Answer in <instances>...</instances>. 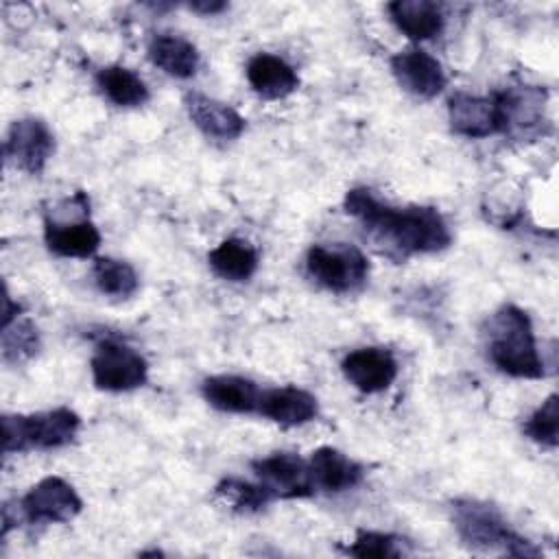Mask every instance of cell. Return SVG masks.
<instances>
[{
	"instance_id": "obj_1",
	"label": "cell",
	"mask_w": 559,
	"mask_h": 559,
	"mask_svg": "<svg viewBox=\"0 0 559 559\" xmlns=\"http://www.w3.org/2000/svg\"><path fill=\"white\" fill-rule=\"evenodd\" d=\"M345 212L356 218L367 238L393 260L415 253H437L450 247L452 236L443 216L430 205L393 207L369 188H352L343 201Z\"/></svg>"
},
{
	"instance_id": "obj_2",
	"label": "cell",
	"mask_w": 559,
	"mask_h": 559,
	"mask_svg": "<svg viewBox=\"0 0 559 559\" xmlns=\"http://www.w3.org/2000/svg\"><path fill=\"white\" fill-rule=\"evenodd\" d=\"M489 360L511 378H544V360L539 358L528 314L513 306H500L487 325Z\"/></svg>"
},
{
	"instance_id": "obj_3",
	"label": "cell",
	"mask_w": 559,
	"mask_h": 559,
	"mask_svg": "<svg viewBox=\"0 0 559 559\" xmlns=\"http://www.w3.org/2000/svg\"><path fill=\"white\" fill-rule=\"evenodd\" d=\"M452 522L459 539L472 550H498L511 557H539L531 539L515 533L502 513L480 500L452 502Z\"/></svg>"
},
{
	"instance_id": "obj_4",
	"label": "cell",
	"mask_w": 559,
	"mask_h": 559,
	"mask_svg": "<svg viewBox=\"0 0 559 559\" xmlns=\"http://www.w3.org/2000/svg\"><path fill=\"white\" fill-rule=\"evenodd\" d=\"M79 428L81 417L66 406L33 415H2V452L63 448L74 441Z\"/></svg>"
},
{
	"instance_id": "obj_5",
	"label": "cell",
	"mask_w": 559,
	"mask_h": 559,
	"mask_svg": "<svg viewBox=\"0 0 559 559\" xmlns=\"http://www.w3.org/2000/svg\"><path fill=\"white\" fill-rule=\"evenodd\" d=\"M306 271L330 293H354L367 280L369 262L354 245H312L306 253Z\"/></svg>"
},
{
	"instance_id": "obj_6",
	"label": "cell",
	"mask_w": 559,
	"mask_h": 559,
	"mask_svg": "<svg viewBox=\"0 0 559 559\" xmlns=\"http://www.w3.org/2000/svg\"><path fill=\"white\" fill-rule=\"evenodd\" d=\"M83 509V500L70 483L59 476H46L33 485L20 502H15V520L31 524H63L74 520Z\"/></svg>"
},
{
	"instance_id": "obj_7",
	"label": "cell",
	"mask_w": 559,
	"mask_h": 559,
	"mask_svg": "<svg viewBox=\"0 0 559 559\" xmlns=\"http://www.w3.org/2000/svg\"><path fill=\"white\" fill-rule=\"evenodd\" d=\"M90 367L96 389L114 393L133 391L148 378V365L144 356L116 338H105L96 345Z\"/></svg>"
},
{
	"instance_id": "obj_8",
	"label": "cell",
	"mask_w": 559,
	"mask_h": 559,
	"mask_svg": "<svg viewBox=\"0 0 559 559\" xmlns=\"http://www.w3.org/2000/svg\"><path fill=\"white\" fill-rule=\"evenodd\" d=\"M55 151V138L39 118H20L11 122L4 138V157L15 168L39 175Z\"/></svg>"
},
{
	"instance_id": "obj_9",
	"label": "cell",
	"mask_w": 559,
	"mask_h": 559,
	"mask_svg": "<svg viewBox=\"0 0 559 559\" xmlns=\"http://www.w3.org/2000/svg\"><path fill=\"white\" fill-rule=\"evenodd\" d=\"M251 469L273 498L295 500L314 493L308 463L293 452H275L271 456L255 459L251 461Z\"/></svg>"
},
{
	"instance_id": "obj_10",
	"label": "cell",
	"mask_w": 559,
	"mask_h": 559,
	"mask_svg": "<svg viewBox=\"0 0 559 559\" xmlns=\"http://www.w3.org/2000/svg\"><path fill=\"white\" fill-rule=\"evenodd\" d=\"M391 72L402 90L417 98H435L445 87L441 63L421 48H406L389 59Z\"/></svg>"
},
{
	"instance_id": "obj_11",
	"label": "cell",
	"mask_w": 559,
	"mask_h": 559,
	"mask_svg": "<svg viewBox=\"0 0 559 559\" xmlns=\"http://www.w3.org/2000/svg\"><path fill=\"white\" fill-rule=\"evenodd\" d=\"M498 114H500V133L507 135H528L535 131L544 116V90L535 85L509 87L493 92Z\"/></svg>"
},
{
	"instance_id": "obj_12",
	"label": "cell",
	"mask_w": 559,
	"mask_h": 559,
	"mask_svg": "<svg viewBox=\"0 0 559 559\" xmlns=\"http://www.w3.org/2000/svg\"><path fill=\"white\" fill-rule=\"evenodd\" d=\"M343 376L362 393H380L397 378V362L384 347H360L341 362Z\"/></svg>"
},
{
	"instance_id": "obj_13",
	"label": "cell",
	"mask_w": 559,
	"mask_h": 559,
	"mask_svg": "<svg viewBox=\"0 0 559 559\" xmlns=\"http://www.w3.org/2000/svg\"><path fill=\"white\" fill-rule=\"evenodd\" d=\"M450 129L463 138H489L500 133V114L493 94L474 96L456 92L448 100Z\"/></svg>"
},
{
	"instance_id": "obj_14",
	"label": "cell",
	"mask_w": 559,
	"mask_h": 559,
	"mask_svg": "<svg viewBox=\"0 0 559 559\" xmlns=\"http://www.w3.org/2000/svg\"><path fill=\"white\" fill-rule=\"evenodd\" d=\"M44 240L55 255L61 258H90L100 247V231L87 218H57L46 216Z\"/></svg>"
},
{
	"instance_id": "obj_15",
	"label": "cell",
	"mask_w": 559,
	"mask_h": 559,
	"mask_svg": "<svg viewBox=\"0 0 559 559\" xmlns=\"http://www.w3.org/2000/svg\"><path fill=\"white\" fill-rule=\"evenodd\" d=\"M183 105L194 127L207 138L236 140L245 131V118L227 103L199 92H188L183 96Z\"/></svg>"
},
{
	"instance_id": "obj_16",
	"label": "cell",
	"mask_w": 559,
	"mask_h": 559,
	"mask_svg": "<svg viewBox=\"0 0 559 559\" xmlns=\"http://www.w3.org/2000/svg\"><path fill=\"white\" fill-rule=\"evenodd\" d=\"M308 467H310L312 485L328 493L352 489L365 476V469L360 463H356L354 459H349L347 454L330 445L314 450L308 461Z\"/></svg>"
},
{
	"instance_id": "obj_17",
	"label": "cell",
	"mask_w": 559,
	"mask_h": 559,
	"mask_svg": "<svg viewBox=\"0 0 559 559\" xmlns=\"http://www.w3.org/2000/svg\"><path fill=\"white\" fill-rule=\"evenodd\" d=\"M317 397L299 386H277L260 393L258 413L282 426H301L314 419Z\"/></svg>"
},
{
	"instance_id": "obj_18",
	"label": "cell",
	"mask_w": 559,
	"mask_h": 559,
	"mask_svg": "<svg viewBox=\"0 0 559 559\" xmlns=\"http://www.w3.org/2000/svg\"><path fill=\"white\" fill-rule=\"evenodd\" d=\"M247 81L253 92L266 100H277L293 94L299 87L295 68L277 55L260 52L247 63Z\"/></svg>"
},
{
	"instance_id": "obj_19",
	"label": "cell",
	"mask_w": 559,
	"mask_h": 559,
	"mask_svg": "<svg viewBox=\"0 0 559 559\" xmlns=\"http://www.w3.org/2000/svg\"><path fill=\"white\" fill-rule=\"evenodd\" d=\"M205 402L223 413H253L258 411L260 389L253 380L242 376H212L201 384Z\"/></svg>"
},
{
	"instance_id": "obj_20",
	"label": "cell",
	"mask_w": 559,
	"mask_h": 559,
	"mask_svg": "<svg viewBox=\"0 0 559 559\" xmlns=\"http://www.w3.org/2000/svg\"><path fill=\"white\" fill-rule=\"evenodd\" d=\"M391 22L413 41H424L441 33L443 13L432 0H395L386 4Z\"/></svg>"
},
{
	"instance_id": "obj_21",
	"label": "cell",
	"mask_w": 559,
	"mask_h": 559,
	"mask_svg": "<svg viewBox=\"0 0 559 559\" xmlns=\"http://www.w3.org/2000/svg\"><path fill=\"white\" fill-rule=\"evenodd\" d=\"M148 59L175 79H190L199 68V50L179 35H157L148 44Z\"/></svg>"
},
{
	"instance_id": "obj_22",
	"label": "cell",
	"mask_w": 559,
	"mask_h": 559,
	"mask_svg": "<svg viewBox=\"0 0 559 559\" xmlns=\"http://www.w3.org/2000/svg\"><path fill=\"white\" fill-rule=\"evenodd\" d=\"M96 87L118 107H140L148 100L146 83L124 66H107L96 72Z\"/></svg>"
},
{
	"instance_id": "obj_23",
	"label": "cell",
	"mask_w": 559,
	"mask_h": 559,
	"mask_svg": "<svg viewBox=\"0 0 559 559\" xmlns=\"http://www.w3.org/2000/svg\"><path fill=\"white\" fill-rule=\"evenodd\" d=\"M207 262L212 271L223 280L245 282L258 269V251L247 240L229 238L210 251Z\"/></svg>"
},
{
	"instance_id": "obj_24",
	"label": "cell",
	"mask_w": 559,
	"mask_h": 559,
	"mask_svg": "<svg viewBox=\"0 0 559 559\" xmlns=\"http://www.w3.org/2000/svg\"><path fill=\"white\" fill-rule=\"evenodd\" d=\"M94 282L98 286L100 293L109 295V297H118V299H127L131 297L138 286V273L133 271L131 264L122 262V260H114V258H96L94 262Z\"/></svg>"
},
{
	"instance_id": "obj_25",
	"label": "cell",
	"mask_w": 559,
	"mask_h": 559,
	"mask_svg": "<svg viewBox=\"0 0 559 559\" xmlns=\"http://www.w3.org/2000/svg\"><path fill=\"white\" fill-rule=\"evenodd\" d=\"M216 498H221L229 509L238 511V513H255L260 509H264L271 500H275L260 483H247L242 478H223L216 487H214Z\"/></svg>"
},
{
	"instance_id": "obj_26",
	"label": "cell",
	"mask_w": 559,
	"mask_h": 559,
	"mask_svg": "<svg viewBox=\"0 0 559 559\" xmlns=\"http://www.w3.org/2000/svg\"><path fill=\"white\" fill-rule=\"evenodd\" d=\"M39 349L37 328L28 319H15L2 328V358L7 362H24Z\"/></svg>"
},
{
	"instance_id": "obj_27",
	"label": "cell",
	"mask_w": 559,
	"mask_h": 559,
	"mask_svg": "<svg viewBox=\"0 0 559 559\" xmlns=\"http://www.w3.org/2000/svg\"><path fill=\"white\" fill-rule=\"evenodd\" d=\"M524 432L539 445L555 448L559 443V397L550 393L542 406L533 411V415L524 424Z\"/></svg>"
},
{
	"instance_id": "obj_28",
	"label": "cell",
	"mask_w": 559,
	"mask_h": 559,
	"mask_svg": "<svg viewBox=\"0 0 559 559\" xmlns=\"http://www.w3.org/2000/svg\"><path fill=\"white\" fill-rule=\"evenodd\" d=\"M402 542H404L402 537L391 533L358 531L356 539L345 548V552L360 559H389V557L404 555Z\"/></svg>"
},
{
	"instance_id": "obj_29",
	"label": "cell",
	"mask_w": 559,
	"mask_h": 559,
	"mask_svg": "<svg viewBox=\"0 0 559 559\" xmlns=\"http://www.w3.org/2000/svg\"><path fill=\"white\" fill-rule=\"evenodd\" d=\"M194 13H201V15H214V13H221L227 9V2L223 0H194L188 4Z\"/></svg>"
}]
</instances>
